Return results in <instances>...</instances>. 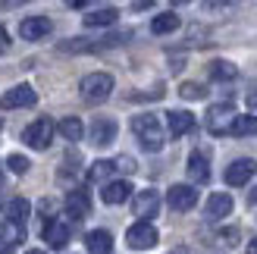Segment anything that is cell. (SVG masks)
Wrapping results in <instances>:
<instances>
[{
  "instance_id": "6da1fadb",
  "label": "cell",
  "mask_w": 257,
  "mask_h": 254,
  "mask_svg": "<svg viewBox=\"0 0 257 254\" xmlns=\"http://www.w3.org/2000/svg\"><path fill=\"white\" fill-rule=\"evenodd\" d=\"M132 132H135V138L141 142V148H145L148 154H157V151H163V145H166L163 125H160V119L154 116V113H138L132 119Z\"/></svg>"
},
{
  "instance_id": "7a4b0ae2",
  "label": "cell",
  "mask_w": 257,
  "mask_h": 254,
  "mask_svg": "<svg viewBox=\"0 0 257 254\" xmlns=\"http://www.w3.org/2000/svg\"><path fill=\"white\" fill-rule=\"evenodd\" d=\"M82 97L88 100V104H104V100L113 94V75L110 72H91L85 75L82 85H79Z\"/></svg>"
},
{
  "instance_id": "3957f363",
  "label": "cell",
  "mask_w": 257,
  "mask_h": 254,
  "mask_svg": "<svg viewBox=\"0 0 257 254\" xmlns=\"http://www.w3.org/2000/svg\"><path fill=\"white\" fill-rule=\"evenodd\" d=\"M50 138H54V122H50L47 116L29 122L22 129V142L29 145V148H35V151H47L50 148Z\"/></svg>"
},
{
  "instance_id": "277c9868",
  "label": "cell",
  "mask_w": 257,
  "mask_h": 254,
  "mask_svg": "<svg viewBox=\"0 0 257 254\" xmlns=\"http://www.w3.org/2000/svg\"><path fill=\"white\" fill-rule=\"evenodd\" d=\"M235 107L232 104H213L207 110V132L210 135H229L232 132V122H235Z\"/></svg>"
},
{
  "instance_id": "5b68a950",
  "label": "cell",
  "mask_w": 257,
  "mask_h": 254,
  "mask_svg": "<svg viewBox=\"0 0 257 254\" xmlns=\"http://www.w3.org/2000/svg\"><path fill=\"white\" fill-rule=\"evenodd\" d=\"M38 91L32 85H13L10 91L0 94V110H19V107H35Z\"/></svg>"
},
{
  "instance_id": "8992f818",
  "label": "cell",
  "mask_w": 257,
  "mask_h": 254,
  "mask_svg": "<svg viewBox=\"0 0 257 254\" xmlns=\"http://www.w3.org/2000/svg\"><path fill=\"white\" fill-rule=\"evenodd\" d=\"M125 242H128V248H135V251H148V248H154L160 242V232L154 229L151 223H135V226H128Z\"/></svg>"
},
{
  "instance_id": "52a82bcc",
  "label": "cell",
  "mask_w": 257,
  "mask_h": 254,
  "mask_svg": "<svg viewBox=\"0 0 257 254\" xmlns=\"http://www.w3.org/2000/svg\"><path fill=\"white\" fill-rule=\"evenodd\" d=\"M166 204H170V210L176 213H188L191 207L198 204V188L195 185H173L170 192H166Z\"/></svg>"
},
{
  "instance_id": "ba28073f",
  "label": "cell",
  "mask_w": 257,
  "mask_h": 254,
  "mask_svg": "<svg viewBox=\"0 0 257 254\" xmlns=\"http://www.w3.org/2000/svg\"><path fill=\"white\" fill-rule=\"evenodd\" d=\"M157 210H160V192L145 188V192L135 195V201H132V213L138 217V223H151V217H157Z\"/></svg>"
},
{
  "instance_id": "9c48e42d",
  "label": "cell",
  "mask_w": 257,
  "mask_h": 254,
  "mask_svg": "<svg viewBox=\"0 0 257 254\" xmlns=\"http://www.w3.org/2000/svg\"><path fill=\"white\" fill-rule=\"evenodd\" d=\"M254 173H257V163L251 157H238V160H232L226 167V185H232V188L248 185L254 179Z\"/></svg>"
},
{
  "instance_id": "30bf717a",
  "label": "cell",
  "mask_w": 257,
  "mask_h": 254,
  "mask_svg": "<svg viewBox=\"0 0 257 254\" xmlns=\"http://www.w3.org/2000/svg\"><path fill=\"white\" fill-rule=\"evenodd\" d=\"M50 29H54V22L47 16H25L19 22V38L22 41H41V38L50 35Z\"/></svg>"
},
{
  "instance_id": "8fae6325",
  "label": "cell",
  "mask_w": 257,
  "mask_h": 254,
  "mask_svg": "<svg viewBox=\"0 0 257 254\" xmlns=\"http://www.w3.org/2000/svg\"><path fill=\"white\" fill-rule=\"evenodd\" d=\"M63 207H66V217L72 220H85L88 213H91V195L85 192V188H72L63 201Z\"/></svg>"
},
{
  "instance_id": "7c38bea8",
  "label": "cell",
  "mask_w": 257,
  "mask_h": 254,
  "mask_svg": "<svg viewBox=\"0 0 257 254\" xmlns=\"http://www.w3.org/2000/svg\"><path fill=\"white\" fill-rule=\"evenodd\" d=\"M88 135H91V145H97V148L113 145V138H116V119L97 116V119L91 122V129H88Z\"/></svg>"
},
{
  "instance_id": "4fadbf2b",
  "label": "cell",
  "mask_w": 257,
  "mask_h": 254,
  "mask_svg": "<svg viewBox=\"0 0 257 254\" xmlns=\"http://www.w3.org/2000/svg\"><path fill=\"white\" fill-rule=\"evenodd\" d=\"M188 179L191 182H198V185H204V182H210V163H207V151H191L188 154Z\"/></svg>"
},
{
  "instance_id": "5bb4252c",
  "label": "cell",
  "mask_w": 257,
  "mask_h": 254,
  "mask_svg": "<svg viewBox=\"0 0 257 254\" xmlns=\"http://www.w3.org/2000/svg\"><path fill=\"white\" fill-rule=\"evenodd\" d=\"M69 235H72V229L63 220H47L44 223V242L50 245V248H57V251H63L69 245Z\"/></svg>"
},
{
  "instance_id": "9a60e30c",
  "label": "cell",
  "mask_w": 257,
  "mask_h": 254,
  "mask_svg": "<svg viewBox=\"0 0 257 254\" xmlns=\"http://www.w3.org/2000/svg\"><path fill=\"white\" fill-rule=\"evenodd\" d=\"M166 129H170L173 138L188 135L191 129H195V113H188V110H170V113H166Z\"/></svg>"
},
{
  "instance_id": "2e32d148",
  "label": "cell",
  "mask_w": 257,
  "mask_h": 254,
  "mask_svg": "<svg viewBox=\"0 0 257 254\" xmlns=\"http://www.w3.org/2000/svg\"><path fill=\"white\" fill-rule=\"evenodd\" d=\"M132 192H135V188L128 185L125 179H116V182H107V185H104L100 201H104V204H110V207H116V204H125V201L132 198Z\"/></svg>"
},
{
  "instance_id": "e0dca14e",
  "label": "cell",
  "mask_w": 257,
  "mask_h": 254,
  "mask_svg": "<svg viewBox=\"0 0 257 254\" xmlns=\"http://www.w3.org/2000/svg\"><path fill=\"white\" fill-rule=\"evenodd\" d=\"M229 213H232V195L229 192H213L207 198V217L210 220H223Z\"/></svg>"
},
{
  "instance_id": "ac0fdd59",
  "label": "cell",
  "mask_w": 257,
  "mask_h": 254,
  "mask_svg": "<svg viewBox=\"0 0 257 254\" xmlns=\"http://www.w3.org/2000/svg\"><path fill=\"white\" fill-rule=\"evenodd\" d=\"M85 248L91 254H110L113 251V235L107 229H91L85 235Z\"/></svg>"
},
{
  "instance_id": "d6986e66",
  "label": "cell",
  "mask_w": 257,
  "mask_h": 254,
  "mask_svg": "<svg viewBox=\"0 0 257 254\" xmlns=\"http://www.w3.org/2000/svg\"><path fill=\"white\" fill-rule=\"evenodd\" d=\"M116 19H119L116 7H100V10H91L85 16V29H104V25H113Z\"/></svg>"
},
{
  "instance_id": "ffe728a7",
  "label": "cell",
  "mask_w": 257,
  "mask_h": 254,
  "mask_svg": "<svg viewBox=\"0 0 257 254\" xmlns=\"http://www.w3.org/2000/svg\"><path fill=\"white\" fill-rule=\"evenodd\" d=\"M29 213H32V204L25 198H13V201H7V207H4V217L10 223H16V226H25Z\"/></svg>"
},
{
  "instance_id": "44dd1931",
  "label": "cell",
  "mask_w": 257,
  "mask_h": 254,
  "mask_svg": "<svg viewBox=\"0 0 257 254\" xmlns=\"http://www.w3.org/2000/svg\"><path fill=\"white\" fill-rule=\"evenodd\" d=\"M22 238H25V229H22V226L10 223V220L0 223V248H4V251H10V248L22 245Z\"/></svg>"
},
{
  "instance_id": "7402d4cb",
  "label": "cell",
  "mask_w": 257,
  "mask_h": 254,
  "mask_svg": "<svg viewBox=\"0 0 257 254\" xmlns=\"http://www.w3.org/2000/svg\"><path fill=\"white\" fill-rule=\"evenodd\" d=\"M57 129H60V135L66 138V142H82V135H85V122H82L79 116H63Z\"/></svg>"
},
{
  "instance_id": "603a6c76",
  "label": "cell",
  "mask_w": 257,
  "mask_h": 254,
  "mask_svg": "<svg viewBox=\"0 0 257 254\" xmlns=\"http://www.w3.org/2000/svg\"><path fill=\"white\" fill-rule=\"evenodd\" d=\"M179 25H182V19H179L176 13H160V16H154L151 32H154V35H170V32L179 29Z\"/></svg>"
},
{
  "instance_id": "cb8c5ba5",
  "label": "cell",
  "mask_w": 257,
  "mask_h": 254,
  "mask_svg": "<svg viewBox=\"0 0 257 254\" xmlns=\"http://www.w3.org/2000/svg\"><path fill=\"white\" fill-rule=\"evenodd\" d=\"M235 75H238V69H235L229 60H213V63H210V79H213V82H232Z\"/></svg>"
},
{
  "instance_id": "d4e9b609",
  "label": "cell",
  "mask_w": 257,
  "mask_h": 254,
  "mask_svg": "<svg viewBox=\"0 0 257 254\" xmlns=\"http://www.w3.org/2000/svg\"><path fill=\"white\" fill-rule=\"evenodd\" d=\"M113 170H116V167H113V160H94L91 167H88V182H104Z\"/></svg>"
},
{
  "instance_id": "484cf974",
  "label": "cell",
  "mask_w": 257,
  "mask_h": 254,
  "mask_svg": "<svg viewBox=\"0 0 257 254\" xmlns=\"http://www.w3.org/2000/svg\"><path fill=\"white\" fill-rule=\"evenodd\" d=\"M229 135H238V138H245V135H257V116H235L232 132H229Z\"/></svg>"
},
{
  "instance_id": "4316f807",
  "label": "cell",
  "mask_w": 257,
  "mask_h": 254,
  "mask_svg": "<svg viewBox=\"0 0 257 254\" xmlns=\"http://www.w3.org/2000/svg\"><path fill=\"white\" fill-rule=\"evenodd\" d=\"M179 94H182L185 100H201L204 94H207V88L198 85V82H182V88H179Z\"/></svg>"
},
{
  "instance_id": "83f0119b",
  "label": "cell",
  "mask_w": 257,
  "mask_h": 254,
  "mask_svg": "<svg viewBox=\"0 0 257 254\" xmlns=\"http://www.w3.org/2000/svg\"><path fill=\"white\" fill-rule=\"evenodd\" d=\"M29 167H32L29 157H22V154H10L7 157V170L16 173V176H25V173H29Z\"/></svg>"
},
{
  "instance_id": "f1b7e54d",
  "label": "cell",
  "mask_w": 257,
  "mask_h": 254,
  "mask_svg": "<svg viewBox=\"0 0 257 254\" xmlns=\"http://www.w3.org/2000/svg\"><path fill=\"white\" fill-rule=\"evenodd\" d=\"M113 167H116V170H122V173H135V170H138V167H135V160L128 157V154H119L116 160H113Z\"/></svg>"
},
{
  "instance_id": "f546056e",
  "label": "cell",
  "mask_w": 257,
  "mask_h": 254,
  "mask_svg": "<svg viewBox=\"0 0 257 254\" xmlns=\"http://www.w3.org/2000/svg\"><path fill=\"white\" fill-rule=\"evenodd\" d=\"M245 104H248V110H251V116H257V91H248V94H245Z\"/></svg>"
},
{
  "instance_id": "4dcf8cb0",
  "label": "cell",
  "mask_w": 257,
  "mask_h": 254,
  "mask_svg": "<svg viewBox=\"0 0 257 254\" xmlns=\"http://www.w3.org/2000/svg\"><path fill=\"white\" fill-rule=\"evenodd\" d=\"M7 47H10V35L7 29H0V54H7Z\"/></svg>"
},
{
  "instance_id": "1f68e13d",
  "label": "cell",
  "mask_w": 257,
  "mask_h": 254,
  "mask_svg": "<svg viewBox=\"0 0 257 254\" xmlns=\"http://www.w3.org/2000/svg\"><path fill=\"white\" fill-rule=\"evenodd\" d=\"M41 210H44V213H54L57 204H54V201H41Z\"/></svg>"
},
{
  "instance_id": "d6a6232c",
  "label": "cell",
  "mask_w": 257,
  "mask_h": 254,
  "mask_svg": "<svg viewBox=\"0 0 257 254\" xmlns=\"http://www.w3.org/2000/svg\"><path fill=\"white\" fill-rule=\"evenodd\" d=\"M245 254H257V238H251V242H248V251Z\"/></svg>"
},
{
  "instance_id": "836d02e7",
  "label": "cell",
  "mask_w": 257,
  "mask_h": 254,
  "mask_svg": "<svg viewBox=\"0 0 257 254\" xmlns=\"http://www.w3.org/2000/svg\"><path fill=\"white\" fill-rule=\"evenodd\" d=\"M248 204H257V185H254V192L248 195Z\"/></svg>"
},
{
  "instance_id": "e575fe53",
  "label": "cell",
  "mask_w": 257,
  "mask_h": 254,
  "mask_svg": "<svg viewBox=\"0 0 257 254\" xmlns=\"http://www.w3.org/2000/svg\"><path fill=\"white\" fill-rule=\"evenodd\" d=\"M25 254H44V251H38V248H32V251H25Z\"/></svg>"
},
{
  "instance_id": "d590c367",
  "label": "cell",
  "mask_w": 257,
  "mask_h": 254,
  "mask_svg": "<svg viewBox=\"0 0 257 254\" xmlns=\"http://www.w3.org/2000/svg\"><path fill=\"white\" fill-rule=\"evenodd\" d=\"M0 254H10V251H4V248H0Z\"/></svg>"
}]
</instances>
